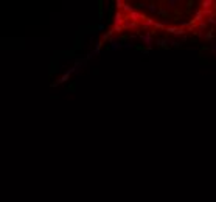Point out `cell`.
Instances as JSON below:
<instances>
[{
    "instance_id": "6da1fadb",
    "label": "cell",
    "mask_w": 216,
    "mask_h": 202,
    "mask_svg": "<svg viewBox=\"0 0 216 202\" xmlns=\"http://www.w3.org/2000/svg\"><path fill=\"white\" fill-rule=\"evenodd\" d=\"M121 47H123V44H121L118 36H114V37L109 39V50L110 51H117V50H120Z\"/></svg>"
},
{
    "instance_id": "7a4b0ae2",
    "label": "cell",
    "mask_w": 216,
    "mask_h": 202,
    "mask_svg": "<svg viewBox=\"0 0 216 202\" xmlns=\"http://www.w3.org/2000/svg\"><path fill=\"white\" fill-rule=\"evenodd\" d=\"M140 39H142V42L145 44L148 48H151L152 44H154V36H152L151 33H143V34H140Z\"/></svg>"
},
{
    "instance_id": "3957f363",
    "label": "cell",
    "mask_w": 216,
    "mask_h": 202,
    "mask_svg": "<svg viewBox=\"0 0 216 202\" xmlns=\"http://www.w3.org/2000/svg\"><path fill=\"white\" fill-rule=\"evenodd\" d=\"M166 31H168V33L176 34V36H181V34L185 33V30H183L182 26H168V28H166Z\"/></svg>"
},
{
    "instance_id": "277c9868",
    "label": "cell",
    "mask_w": 216,
    "mask_h": 202,
    "mask_svg": "<svg viewBox=\"0 0 216 202\" xmlns=\"http://www.w3.org/2000/svg\"><path fill=\"white\" fill-rule=\"evenodd\" d=\"M114 24H115L114 28H121V25H124V20H123V16H121V12H117V14H115Z\"/></svg>"
},
{
    "instance_id": "5b68a950",
    "label": "cell",
    "mask_w": 216,
    "mask_h": 202,
    "mask_svg": "<svg viewBox=\"0 0 216 202\" xmlns=\"http://www.w3.org/2000/svg\"><path fill=\"white\" fill-rule=\"evenodd\" d=\"M176 5H181V0H169V2H166V6H163L165 10H173V8H176Z\"/></svg>"
},
{
    "instance_id": "8992f818",
    "label": "cell",
    "mask_w": 216,
    "mask_h": 202,
    "mask_svg": "<svg viewBox=\"0 0 216 202\" xmlns=\"http://www.w3.org/2000/svg\"><path fill=\"white\" fill-rule=\"evenodd\" d=\"M129 17H131V19H132V20H140V19H143V20H145V19H146V17H145V16H143V14H142V12H138L137 10H135V11H134V12H132V14H129Z\"/></svg>"
},
{
    "instance_id": "52a82bcc",
    "label": "cell",
    "mask_w": 216,
    "mask_h": 202,
    "mask_svg": "<svg viewBox=\"0 0 216 202\" xmlns=\"http://www.w3.org/2000/svg\"><path fill=\"white\" fill-rule=\"evenodd\" d=\"M146 10L149 11V12H152V14H156V12H159L160 10H159V6H156L154 3H148L146 5Z\"/></svg>"
},
{
    "instance_id": "ba28073f",
    "label": "cell",
    "mask_w": 216,
    "mask_h": 202,
    "mask_svg": "<svg viewBox=\"0 0 216 202\" xmlns=\"http://www.w3.org/2000/svg\"><path fill=\"white\" fill-rule=\"evenodd\" d=\"M72 73H73V71H72V69H70L69 71H65V73L62 75L61 78H59V81H58V84H61V83H65V81H67V79L70 78V75H72Z\"/></svg>"
},
{
    "instance_id": "9c48e42d",
    "label": "cell",
    "mask_w": 216,
    "mask_h": 202,
    "mask_svg": "<svg viewBox=\"0 0 216 202\" xmlns=\"http://www.w3.org/2000/svg\"><path fill=\"white\" fill-rule=\"evenodd\" d=\"M213 5V2H211V0H204V2H202V10H208V8Z\"/></svg>"
},
{
    "instance_id": "30bf717a",
    "label": "cell",
    "mask_w": 216,
    "mask_h": 202,
    "mask_svg": "<svg viewBox=\"0 0 216 202\" xmlns=\"http://www.w3.org/2000/svg\"><path fill=\"white\" fill-rule=\"evenodd\" d=\"M115 5H117V8H118V10L124 8V5H123V2H121V0H117V2H115Z\"/></svg>"
},
{
    "instance_id": "8fae6325",
    "label": "cell",
    "mask_w": 216,
    "mask_h": 202,
    "mask_svg": "<svg viewBox=\"0 0 216 202\" xmlns=\"http://www.w3.org/2000/svg\"><path fill=\"white\" fill-rule=\"evenodd\" d=\"M169 44L173 47H181V42H177V40H169Z\"/></svg>"
},
{
    "instance_id": "7c38bea8",
    "label": "cell",
    "mask_w": 216,
    "mask_h": 202,
    "mask_svg": "<svg viewBox=\"0 0 216 202\" xmlns=\"http://www.w3.org/2000/svg\"><path fill=\"white\" fill-rule=\"evenodd\" d=\"M123 47L124 48H132V44L131 42H126V44H123Z\"/></svg>"
},
{
    "instance_id": "4fadbf2b",
    "label": "cell",
    "mask_w": 216,
    "mask_h": 202,
    "mask_svg": "<svg viewBox=\"0 0 216 202\" xmlns=\"http://www.w3.org/2000/svg\"><path fill=\"white\" fill-rule=\"evenodd\" d=\"M211 50H213V51H216V42H213V44H211Z\"/></svg>"
}]
</instances>
